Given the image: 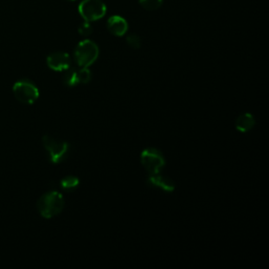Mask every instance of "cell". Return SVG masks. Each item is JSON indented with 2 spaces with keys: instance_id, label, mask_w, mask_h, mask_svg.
I'll return each mask as SVG.
<instances>
[{
  "instance_id": "cell-1",
  "label": "cell",
  "mask_w": 269,
  "mask_h": 269,
  "mask_svg": "<svg viewBox=\"0 0 269 269\" xmlns=\"http://www.w3.org/2000/svg\"><path fill=\"white\" fill-rule=\"evenodd\" d=\"M64 207V198L58 191H50L40 197L37 203L39 214L46 219L59 215Z\"/></svg>"
},
{
  "instance_id": "cell-16",
  "label": "cell",
  "mask_w": 269,
  "mask_h": 269,
  "mask_svg": "<svg viewBox=\"0 0 269 269\" xmlns=\"http://www.w3.org/2000/svg\"><path fill=\"white\" fill-rule=\"evenodd\" d=\"M78 32L81 36H84V37H88L89 35H91L93 33V28L91 27V25H89V22L85 21L83 22V24L79 27L78 29Z\"/></svg>"
},
{
  "instance_id": "cell-9",
  "label": "cell",
  "mask_w": 269,
  "mask_h": 269,
  "mask_svg": "<svg viewBox=\"0 0 269 269\" xmlns=\"http://www.w3.org/2000/svg\"><path fill=\"white\" fill-rule=\"evenodd\" d=\"M107 29L115 36H119V37L123 36L128 29L127 21L121 16H117V15L111 16L107 20Z\"/></svg>"
},
{
  "instance_id": "cell-13",
  "label": "cell",
  "mask_w": 269,
  "mask_h": 269,
  "mask_svg": "<svg viewBox=\"0 0 269 269\" xmlns=\"http://www.w3.org/2000/svg\"><path fill=\"white\" fill-rule=\"evenodd\" d=\"M77 79H78V84H86L92 80V73L89 71L87 67H81V70L77 71Z\"/></svg>"
},
{
  "instance_id": "cell-17",
  "label": "cell",
  "mask_w": 269,
  "mask_h": 269,
  "mask_svg": "<svg viewBox=\"0 0 269 269\" xmlns=\"http://www.w3.org/2000/svg\"><path fill=\"white\" fill-rule=\"evenodd\" d=\"M72 2H73V0H72Z\"/></svg>"
},
{
  "instance_id": "cell-12",
  "label": "cell",
  "mask_w": 269,
  "mask_h": 269,
  "mask_svg": "<svg viewBox=\"0 0 269 269\" xmlns=\"http://www.w3.org/2000/svg\"><path fill=\"white\" fill-rule=\"evenodd\" d=\"M65 74L63 76V82L67 86H75L78 84V79H77V71L73 69H69L64 71Z\"/></svg>"
},
{
  "instance_id": "cell-6",
  "label": "cell",
  "mask_w": 269,
  "mask_h": 269,
  "mask_svg": "<svg viewBox=\"0 0 269 269\" xmlns=\"http://www.w3.org/2000/svg\"><path fill=\"white\" fill-rule=\"evenodd\" d=\"M78 11L85 21L92 22L101 19L105 15L106 6L102 0H83L79 5Z\"/></svg>"
},
{
  "instance_id": "cell-10",
  "label": "cell",
  "mask_w": 269,
  "mask_h": 269,
  "mask_svg": "<svg viewBox=\"0 0 269 269\" xmlns=\"http://www.w3.org/2000/svg\"><path fill=\"white\" fill-rule=\"evenodd\" d=\"M256 124L255 118L252 114L245 113L240 115L236 120V128L241 132L249 131Z\"/></svg>"
},
{
  "instance_id": "cell-5",
  "label": "cell",
  "mask_w": 269,
  "mask_h": 269,
  "mask_svg": "<svg viewBox=\"0 0 269 269\" xmlns=\"http://www.w3.org/2000/svg\"><path fill=\"white\" fill-rule=\"evenodd\" d=\"M141 163L150 175L159 174L165 166V159L160 150L153 147L145 148L141 152Z\"/></svg>"
},
{
  "instance_id": "cell-4",
  "label": "cell",
  "mask_w": 269,
  "mask_h": 269,
  "mask_svg": "<svg viewBox=\"0 0 269 269\" xmlns=\"http://www.w3.org/2000/svg\"><path fill=\"white\" fill-rule=\"evenodd\" d=\"M13 93L18 101L25 104H33L39 98L38 87L27 79L17 81L13 86Z\"/></svg>"
},
{
  "instance_id": "cell-2",
  "label": "cell",
  "mask_w": 269,
  "mask_h": 269,
  "mask_svg": "<svg viewBox=\"0 0 269 269\" xmlns=\"http://www.w3.org/2000/svg\"><path fill=\"white\" fill-rule=\"evenodd\" d=\"M42 144L49 153L51 162L54 164L62 162L70 151L69 143L49 136V134L43 136Z\"/></svg>"
},
{
  "instance_id": "cell-8",
  "label": "cell",
  "mask_w": 269,
  "mask_h": 269,
  "mask_svg": "<svg viewBox=\"0 0 269 269\" xmlns=\"http://www.w3.org/2000/svg\"><path fill=\"white\" fill-rule=\"evenodd\" d=\"M147 182L150 186L157 187V188H160L164 191H174L175 190V182L171 178L163 176V175H159V174H153L150 175L147 179Z\"/></svg>"
},
{
  "instance_id": "cell-7",
  "label": "cell",
  "mask_w": 269,
  "mask_h": 269,
  "mask_svg": "<svg viewBox=\"0 0 269 269\" xmlns=\"http://www.w3.org/2000/svg\"><path fill=\"white\" fill-rule=\"evenodd\" d=\"M47 63L51 70L56 72H64L66 70L71 69L72 60L70 55L67 53L57 52L51 54L47 58Z\"/></svg>"
},
{
  "instance_id": "cell-14",
  "label": "cell",
  "mask_w": 269,
  "mask_h": 269,
  "mask_svg": "<svg viewBox=\"0 0 269 269\" xmlns=\"http://www.w3.org/2000/svg\"><path fill=\"white\" fill-rule=\"evenodd\" d=\"M163 0H139L140 5L147 11H155L159 9Z\"/></svg>"
},
{
  "instance_id": "cell-15",
  "label": "cell",
  "mask_w": 269,
  "mask_h": 269,
  "mask_svg": "<svg viewBox=\"0 0 269 269\" xmlns=\"http://www.w3.org/2000/svg\"><path fill=\"white\" fill-rule=\"evenodd\" d=\"M126 42H127L128 46H129L130 48H132V49H139L140 46H141V39H140V37H139L138 35H134V34L127 36Z\"/></svg>"
},
{
  "instance_id": "cell-11",
  "label": "cell",
  "mask_w": 269,
  "mask_h": 269,
  "mask_svg": "<svg viewBox=\"0 0 269 269\" xmlns=\"http://www.w3.org/2000/svg\"><path fill=\"white\" fill-rule=\"evenodd\" d=\"M79 185V179L75 176H67L60 181V186L66 191H73Z\"/></svg>"
},
{
  "instance_id": "cell-3",
  "label": "cell",
  "mask_w": 269,
  "mask_h": 269,
  "mask_svg": "<svg viewBox=\"0 0 269 269\" xmlns=\"http://www.w3.org/2000/svg\"><path fill=\"white\" fill-rule=\"evenodd\" d=\"M99 56V48L92 40L81 41L75 50V59L80 67L91 66Z\"/></svg>"
}]
</instances>
